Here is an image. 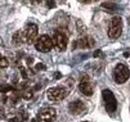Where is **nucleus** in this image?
I'll return each mask as SVG.
<instances>
[{"label":"nucleus","mask_w":130,"mask_h":122,"mask_svg":"<svg viewBox=\"0 0 130 122\" xmlns=\"http://www.w3.org/2000/svg\"><path fill=\"white\" fill-rule=\"evenodd\" d=\"M122 32V19L121 17H113L111 19V25L108 28V36L111 39H117Z\"/></svg>","instance_id":"nucleus-1"},{"label":"nucleus","mask_w":130,"mask_h":122,"mask_svg":"<svg viewBox=\"0 0 130 122\" xmlns=\"http://www.w3.org/2000/svg\"><path fill=\"white\" fill-rule=\"evenodd\" d=\"M130 77V71L129 68L124 64H117L113 69V78L117 84H124L127 81V78Z\"/></svg>","instance_id":"nucleus-2"},{"label":"nucleus","mask_w":130,"mask_h":122,"mask_svg":"<svg viewBox=\"0 0 130 122\" xmlns=\"http://www.w3.org/2000/svg\"><path fill=\"white\" fill-rule=\"evenodd\" d=\"M35 46L39 51H41V53H48V51H50L52 48H53V40H52L50 36H48V35H41L39 39H36Z\"/></svg>","instance_id":"nucleus-3"},{"label":"nucleus","mask_w":130,"mask_h":122,"mask_svg":"<svg viewBox=\"0 0 130 122\" xmlns=\"http://www.w3.org/2000/svg\"><path fill=\"white\" fill-rule=\"evenodd\" d=\"M46 95H48V98L52 101H59V100H63L68 95V90L66 88H61V86L50 88V89H48Z\"/></svg>","instance_id":"nucleus-4"},{"label":"nucleus","mask_w":130,"mask_h":122,"mask_svg":"<svg viewBox=\"0 0 130 122\" xmlns=\"http://www.w3.org/2000/svg\"><path fill=\"white\" fill-rule=\"evenodd\" d=\"M53 46H55V49L62 51L66 49L67 46V35L64 32H62L61 30H57L54 31L53 33Z\"/></svg>","instance_id":"nucleus-5"},{"label":"nucleus","mask_w":130,"mask_h":122,"mask_svg":"<svg viewBox=\"0 0 130 122\" xmlns=\"http://www.w3.org/2000/svg\"><path fill=\"white\" fill-rule=\"evenodd\" d=\"M102 95H103V100H104L106 109H107L109 113L115 112V111H116V108H117V100H116L115 95L112 94V91L106 89V90H103Z\"/></svg>","instance_id":"nucleus-6"},{"label":"nucleus","mask_w":130,"mask_h":122,"mask_svg":"<svg viewBox=\"0 0 130 122\" xmlns=\"http://www.w3.org/2000/svg\"><path fill=\"white\" fill-rule=\"evenodd\" d=\"M57 117V112L54 108L46 107V108H41L38 113V119L40 122H53Z\"/></svg>","instance_id":"nucleus-7"},{"label":"nucleus","mask_w":130,"mask_h":122,"mask_svg":"<svg viewBox=\"0 0 130 122\" xmlns=\"http://www.w3.org/2000/svg\"><path fill=\"white\" fill-rule=\"evenodd\" d=\"M79 90L86 95V96H91L93 95V91H94V89H93V85L89 80V77L86 75H81L80 77V84H79Z\"/></svg>","instance_id":"nucleus-8"},{"label":"nucleus","mask_w":130,"mask_h":122,"mask_svg":"<svg viewBox=\"0 0 130 122\" xmlns=\"http://www.w3.org/2000/svg\"><path fill=\"white\" fill-rule=\"evenodd\" d=\"M38 33H39V28L36 25L30 23L26 30H25V37H26V43L27 44H34L36 41V37H38Z\"/></svg>","instance_id":"nucleus-9"},{"label":"nucleus","mask_w":130,"mask_h":122,"mask_svg":"<svg viewBox=\"0 0 130 122\" xmlns=\"http://www.w3.org/2000/svg\"><path fill=\"white\" fill-rule=\"evenodd\" d=\"M70 112L72 114H75V116H80L83 114L85 111H86V106H85V103L81 101V100H75V101H71L70 103Z\"/></svg>","instance_id":"nucleus-10"},{"label":"nucleus","mask_w":130,"mask_h":122,"mask_svg":"<svg viewBox=\"0 0 130 122\" xmlns=\"http://www.w3.org/2000/svg\"><path fill=\"white\" fill-rule=\"evenodd\" d=\"M75 46L77 48H81V49H88V48H93L94 46V40L91 37L86 36V37H83L80 39L77 43H75Z\"/></svg>","instance_id":"nucleus-11"},{"label":"nucleus","mask_w":130,"mask_h":122,"mask_svg":"<svg viewBox=\"0 0 130 122\" xmlns=\"http://www.w3.org/2000/svg\"><path fill=\"white\" fill-rule=\"evenodd\" d=\"M25 41H26L25 31H17V32L13 35V37H12V43H13V45H15V46H21Z\"/></svg>","instance_id":"nucleus-12"},{"label":"nucleus","mask_w":130,"mask_h":122,"mask_svg":"<svg viewBox=\"0 0 130 122\" xmlns=\"http://www.w3.org/2000/svg\"><path fill=\"white\" fill-rule=\"evenodd\" d=\"M102 8L107 9L108 12H115V10H117L119 7H117L115 3H103V4H102Z\"/></svg>","instance_id":"nucleus-13"},{"label":"nucleus","mask_w":130,"mask_h":122,"mask_svg":"<svg viewBox=\"0 0 130 122\" xmlns=\"http://www.w3.org/2000/svg\"><path fill=\"white\" fill-rule=\"evenodd\" d=\"M13 90H14V88L10 85H0V93H9Z\"/></svg>","instance_id":"nucleus-14"},{"label":"nucleus","mask_w":130,"mask_h":122,"mask_svg":"<svg viewBox=\"0 0 130 122\" xmlns=\"http://www.w3.org/2000/svg\"><path fill=\"white\" fill-rule=\"evenodd\" d=\"M8 66H9L8 59L4 58V57H0V68H7Z\"/></svg>","instance_id":"nucleus-15"},{"label":"nucleus","mask_w":130,"mask_h":122,"mask_svg":"<svg viewBox=\"0 0 130 122\" xmlns=\"http://www.w3.org/2000/svg\"><path fill=\"white\" fill-rule=\"evenodd\" d=\"M18 121H26L27 118H28V114L26 113V112H23V111H21L20 113H18Z\"/></svg>","instance_id":"nucleus-16"},{"label":"nucleus","mask_w":130,"mask_h":122,"mask_svg":"<svg viewBox=\"0 0 130 122\" xmlns=\"http://www.w3.org/2000/svg\"><path fill=\"white\" fill-rule=\"evenodd\" d=\"M32 95H34L32 90H26V91L22 94V98H23V99H26V100H28V99H31V98H32Z\"/></svg>","instance_id":"nucleus-17"},{"label":"nucleus","mask_w":130,"mask_h":122,"mask_svg":"<svg viewBox=\"0 0 130 122\" xmlns=\"http://www.w3.org/2000/svg\"><path fill=\"white\" fill-rule=\"evenodd\" d=\"M22 95H20L18 93H14L13 95H12V98H10V100H12V103L13 104H17L18 103V100H20V98H21Z\"/></svg>","instance_id":"nucleus-18"},{"label":"nucleus","mask_w":130,"mask_h":122,"mask_svg":"<svg viewBox=\"0 0 130 122\" xmlns=\"http://www.w3.org/2000/svg\"><path fill=\"white\" fill-rule=\"evenodd\" d=\"M46 67L44 66V64H41V63H38V64H36L35 66V69H45Z\"/></svg>","instance_id":"nucleus-19"},{"label":"nucleus","mask_w":130,"mask_h":122,"mask_svg":"<svg viewBox=\"0 0 130 122\" xmlns=\"http://www.w3.org/2000/svg\"><path fill=\"white\" fill-rule=\"evenodd\" d=\"M46 3H48V7H49V8H54V7H55V4H54L53 0H48Z\"/></svg>","instance_id":"nucleus-20"},{"label":"nucleus","mask_w":130,"mask_h":122,"mask_svg":"<svg viewBox=\"0 0 130 122\" xmlns=\"http://www.w3.org/2000/svg\"><path fill=\"white\" fill-rule=\"evenodd\" d=\"M27 88V82L25 81V82H22V84H20V89H26Z\"/></svg>","instance_id":"nucleus-21"},{"label":"nucleus","mask_w":130,"mask_h":122,"mask_svg":"<svg viewBox=\"0 0 130 122\" xmlns=\"http://www.w3.org/2000/svg\"><path fill=\"white\" fill-rule=\"evenodd\" d=\"M94 57H103V54H102V51H101V50H97L95 53H94Z\"/></svg>","instance_id":"nucleus-22"},{"label":"nucleus","mask_w":130,"mask_h":122,"mask_svg":"<svg viewBox=\"0 0 130 122\" xmlns=\"http://www.w3.org/2000/svg\"><path fill=\"white\" fill-rule=\"evenodd\" d=\"M5 116V113H4V108H0V118H3Z\"/></svg>","instance_id":"nucleus-23"},{"label":"nucleus","mask_w":130,"mask_h":122,"mask_svg":"<svg viewBox=\"0 0 130 122\" xmlns=\"http://www.w3.org/2000/svg\"><path fill=\"white\" fill-rule=\"evenodd\" d=\"M43 0H31V3H34V4H38V3H41Z\"/></svg>","instance_id":"nucleus-24"},{"label":"nucleus","mask_w":130,"mask_h":122,"mask_svg":"<svg viewBox=\"0 0 130 122\" xmlns=\"http://www.w3.org/2000/svg\"><path fill=\"white\" fill-rule=\"evenodd\" d=\"M8 122H18V118H10Z\"/></svg>","instance_id":"nucleus-25"},{"label":"nucleus","mask_w":130,"mask_h":122,"mask_svg":"<svg viewBox=\"0 0 130 122\" xmlns=\"http://www.w3.org/2000/svg\"><path fill=\"white\" fill-rule=\"evenodd\" d=\"M31 63H32V58H28V59H27V64L30 66Z\"/></svg>","instance_id":"nucleus-26"},{"label":"nucleus","mask_w":130,"mask_h":122,"mask_svg":"<svg viewBox=\"0 0 130 122\" xmlns=\"http://www.w3.org/2000/svg\"><path fill=\"white\" fill-rule=\"evenodd\" d=\"M80 2H81V3H90L91 0H80Z\"/></svg>","instance_id":"nucleus-27"},{"label":"nucleus","mask_w":130,"mask_h":122,"mask_svg":"<svg viewBox=\"0 0 130 122\" xmlns=\"http://www.w3.org/2000/svg\"><path fill=\"white\" fill-rule=\"evenodd\" d=\"M55 78H61V73H57V75H55Z\"/></svg>","instance_id":"nucleus-28"},{"label":"nucleus","mask_w":130,"mask_h":122,"mask_svg":"<svg viewBox=\"0 0 130 122\" xmlns=\"http://www.w3.org/2000/svg\"><path fill=\"white\" fill-rule=\"evenodd\" d=\"M129 25H130V18H129Z\"/></svg>","instance_id":"nucleus-29"},{"label":"nucleus","mask_w":130,"mask_h":122,"mask_svg":"<svg viewBox=\"0 0 130 122\" xmlns=\"http://www.w3.org/2000/svg\"><path fill=\"white\" fill-rule=\"evenodd\" d=\"M0 45H2V40H0Z\"/></svg>","instance_id":"nucleus-30"},{"label":"nucleus","mask_w":130,"mask_h":122,"mask_svg":"<svg viewBox=\"0 0 130 122\" xmlns=\"http://www.w3.org/2000/svg\"><path fill=\"white\" fill-rule=\"evenodd\" d=\"M84 122H88V121H84Z\"/></svg>","instance_id":"nucleus-31"},{"label":"nucleus","mask_w":130,"mask_h":122,"mask_svg":"<svg viewBox=\"0 0 130 122\" xmlns=\"http://www.w3.org/2000/svg\"><path fill=\"white\" fill-rule=\"evenodd\" d=\"M0 57H2V55H0Z\"/></svg>","instance_id":"nucleus-32"}]
</instances>
